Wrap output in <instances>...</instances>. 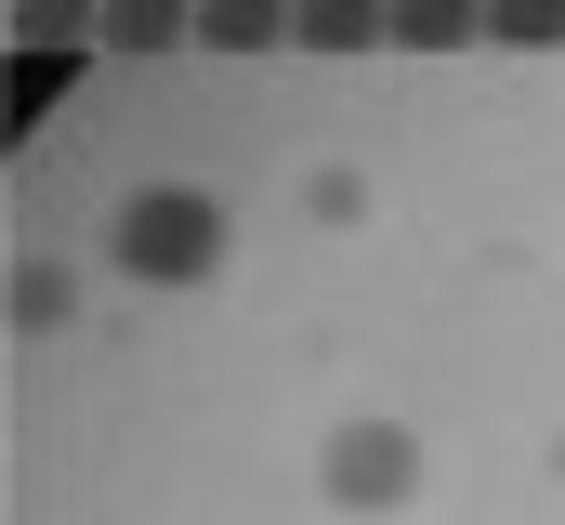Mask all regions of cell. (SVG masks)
<instances>
[{
    "instance_id": "cell-1",
    "label": "cell",
    "mask_w": 565,
    "mask_h": 525,
    "mask_svg": "<svg viewBox=\"0 0 565 525\" xmlns=\"http://www.w3.org/2000/svg\"><path fill=\"white\" fill-rule=\"evenodd\" d=\"M106 262H119L132 289H211V276L237 262V224H224L211 184H132L119 224H106Z\"/></svg>"
},
{
    "instance_id": "cell-2",
    "label": "cell",
    "mask_w": 565,
    "mask_h": 525,
    "mask_svg": "<svg viewBox=\"0 0 565 525\" xmlns=\"http://www.w3.org/2000/svg\"><path fill=\"white\" fill-rule=\"evenodd\" d=\"M316 500L329 513H408L422 500V433L408 420H329L316 433Z\"/></svg>"
},
{
    "instance_id": "cell-3",
    "label": "cell",
    "mask_w": 565,
    "mask_h": 525,
    "mask_svg": "<svg viewBox=\"0 0 565 525\" xmlns=\"http://www.w3.org/2000/svg\"><path fill=\"white\" fill-rule=\"evenodd\" d=\"M13 315H26V329H66V315H79V276L26 262V276H13Z\"/></svg>"
},
{
    "instance_id": "cell-4",
    "label": "cell",
    "mask_w": 565,
    "mask_h": 525,
    "mask_svg": "<svg viewBox=\"0 0 565 525\" xmlns=\"http://www.w3.org/2000/svg\"><path fill=\"white\" fill-rule=\"evenodd\" d=\"M302 211H316V224H355V211H369V184H355V171H316V184H302Z\"/></svg>"
}]
</instances>
